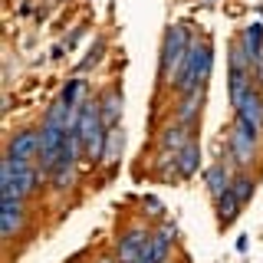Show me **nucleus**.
I'll return each mask as SVG.
<instances>
[{"instance_id": "obj_6", "label": "nucleus", "mask_w": 263, "mask_h": 263, "mask_svg": "<svg viewBox=\"0 0 263 263\" xmlns=\"http://www.w3.org/2000/svg\"><path fill=\"white\" fill-rule=\"evenodd\" d=\"M148 240H152V230L145 224H132L122 230L119 237V247H115V257L119 263H138L142 260V253L148 250Z\"/></svg>"}, {"instance_id": "obj_16", "label": "nucleus", "mask_w": 263, "mask_h": 263, "mask_svg": "<svg viewBox=\"0 0 263 263\" xmlns=\"http://www.w3.org/2000/svg\"><path fill=\"white\" fill-rule=\"evenodd\" d=\"M201 112H204V89H197V92H184V96H178L175 119L187 122V125H197Z\"/></svg>"}, {"instance_id": "obj_12", "label": "nucleus", "mask_w": 263, "mask_h": 263, "mask_svg": "<svg viewBox=\"0 0 263 263\" xmlns=\"http://www.w3.org/2000/svg\"><path fill=\"white\" fill-rule=\"evenodd\" d=\"M191 142H197V125H187V122H181V119L168 122L158 135V145L164 152H181V148L191 145Z\"/></svg>"}, {"instance_id": "obj_7", "label": "nucleus", "mask_w": 263, "mask_h": 263, "mask_svg": "<svg viewBox=\"0 0 263 263\" xmlns=\"http://www.w3.org/2000/svg\"><path fill=\"white\" fill-rule=\"evenodd\" d=\"M197 168H201V148H197V142L184 145L181 152H164L161 171L168 178H191Z\"/></svg>"}, {"instance_id": "obj_9", "label": "nucleus", "mask_w": 263, "mask_h": 263, "mask_svg": "<svg viewBox=\"0 0 263 263\" xmlns=\"http://www.w3.org/2000/svg\"><path fill=\"white\" fill-rule=\"evenodd\" d=\"M175 240H178V227L175 224H161L152 230V240H148V250L142 253L138 263H168L171 260V250H175Z\"/></svg>"}, {"instance_id": "obj_1", "label": "nucleus", "mask_w": 263, "mask_h": 263, "mask_svg": "<svg viewBox=\"0 0 263 263\" xmlns=\"http://www.w3.org/2000/svg\"><path fill=\"white\" fill-rule=\"evenodd\" d=\"M211 69H214V46H211V40L194 36V43L184 53V60H181L175 66V72L168 76V86L175 89L178 96L197 92V89H208Z\"/></svg>"}, {"instance_id": "obj_3", "label": "nucleus", "mask_w": 263, "mask_h": 263, "mask_svg": "<svg viewBox=\"0 0 263 263\" xmlns=\"http://www.w3.org/2000/svg\"><path fill=\"white\" fill-rule=\"evenodd\" d=\"M253 191H257V184H253V175L250 171H237V178H234V184L227 187L224 194L217 197V220H220V227H230L234 224V217L247 208V201L253 197Z\"/></svg>"}, {"instance_id": "obj_13", "label": "nucleus", "mask_w": 263, "mask_h": 263, "mask_svg": "<svg viewBox=\"0 0 263 263\" xmlns=\"http://www.w3.org/2000/svg\"><path fill=\"white\" fill-rule=\"evenodd\" d=\"M250 92H253V76H250V69H237V66H230V69H227V96H230L234 112L247 102V96H250Z\"/></svg>"}, {"instance_id": "obj_15", "label": "nucleus", "mask_w": 263, "mask_h": 263, "mask_svg": "<svg viewBox=\"0 0 263 263\" xmlns=\"http://www.w3.org/2000/svg\"><path fill=\"white\" fill-rule=\"evenodd\" d=\"M56 99H60V102H63L69 112H79L82 102L89 99V82H86V76H72V79L60 89V96H56Z\"/></svg>"}, {"instance_id": "obj_2", "label": "nucleus", "mask_w": 263, "mask_h": 263, "mask_svg": "<svg viewBox=\"0 0 263 263\" xmlns=\"http://www.w3.org/2000/svg\"><path fill=\"white\" fill-rule=\"evenodd\" d=\"M40 187H43V178H40L36 161H13V158L0 161V197L30 201Z\"/></svg>"}, {"instance_id": "obj_17", "label": "nucleus", "mask_w": 263, "mask_h": 263, "mask_svg": "<svg viewBox=\"0 0 263 263\" xmlns=\"http://www.w3.org/2000/svg\"><path fill=\"white\" fill-rule=\"evenodd\" d=\"M240 46L247 49V56H250V69L257 63H263V23H250V27L240 30Z\"/></svg>"}, {"instance_id": "obj_5", "label": "nucleus", "mask_w": 263, "mask_h": 263, "mask_svg": "<svg viewBox=\"0 0 263 263\" xmlns=\"http://www.w3.org/2000/svg\"><path fill=\"white\" fill-rule=\"evenodd\" d=\"M257 148H260L257 138L247 135V132L234 122V128H230V135H227V145H224V158H227L230 168L247 171L253 161H257Z\"/></svg>"}, {"instance_id": "obj_11", "label": "nucleus", "mask_w": 263, "mask_h": 263, "mask_svg": "<svg viewBox=\"0 0 263 263\" xmlns=\"http://www.w3.org/2000/svg\"><path fill=\"white\" fill-rule=\"evenodd\" d=\"M234 122L247 132V135L257 138V142L263 138V92L260 89H253V92L247 96V102L234 112Z\"/></svg>"}, {"instance_id": "obj_14", "label": "nucleus", "mask_w": 263, "mask_h": 263, "mask_svg": "<svg viewBox=\"0 0 263 263\" xmlns=\"http://www.w3.org/2000/svg\"><path fill=\"white\" fill-rule=\"evenodd\" d=\"M234 178H237V175H234V168H230L227 161H214L211 168L204 171V187H208V194L217 201V197L224 194L230 184H234Z\"/></svg>"}, {"instance_id": "obj_10", "label": "nucleus", "mask_w": 263, "mask_h": 263, "mask_svg": "<svg viewBox=\"0 0 263 263\" xmlns=\"http://www.w3.org/2000/svg\"><path fill=\"white\" fill-rule=\"evenodd\" d=\"M40 155V128H16L10 138H7L4 158L13 161H36Z\"/></svg>"}, {"instance_id": "obj_8", "label": "nucleus", "mask_w": 263, "mask_h": 263, "mask_svg": "<svg viewBox=\"0 0 263 263\" xmlns=\"http://www.w3.org/2000/svg\"><path fill=\"white\" fill-rule=\"evenodd\" d=\"M23 227H27V201H20V197H0V237L10 243L20 237Z\"/></svg>"}, {"instance_id": "obj_18", "label": "nucleus", "mask_w": 263, "mask_h": 263, "mask_svg": "<svg viewBox=\"0 0 263 263\" xmlns=\"http://www.w3.org/2000/svg\"><path fill=\"white\" fill-rule=\"evenodd\" d=\"M122 112H125V105H122V92H119V89H109V92L102 96V122H105V128H119Z\"/></svg>"}, {"instance_id": "obj_20", "label": "nucleus", "mask_w": 263, "mask_h": 263, "mask_svg": "<svg viewBox=\"0 0 263 263\" xmlns=\"http://www.w3.org/2000/svg\"><path fill=\"white\" fill-rule=\"evenodd\" d=\"M96 263H119V260H115V257H105V253H102V257H96Z\"/></svg>"}, {"instance_id": "obj_4", "label": "nucleus", "mask_w": 263, "mask_h": 263, "mask_svg": "<svg viewBox=\"0 0 263 263\" xmlns=\"http://www.w3.org/2000/svg\"><path fill=\"white\" fill-rule=\"evenodd\" d=\"M194 43V33L187 23H175V27H168L164 33V46H161V76L168 79L171 72H175V66L184 60V53L191 49Z\"/></svg>"}, {"instance_id": "obj_19", "label": "nucleus", "mask_w": 263, "mask_h": 263, "mask_svg": "<svg viewBox=\"0 0 263 263\" xmlns=\"http://www.w3.org/2000/svg\"><path fill=\"white\" fill-rule=\"evenodd\" d=\"M142 204H145V208H148L145 214H152V217H161V211H164V208H161V201H155V197H145Z\"/></svg>"}]
</instances>
